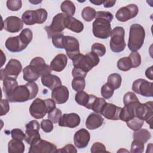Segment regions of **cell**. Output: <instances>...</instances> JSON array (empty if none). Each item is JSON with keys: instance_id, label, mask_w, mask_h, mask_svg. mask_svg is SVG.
<instances>
[{"instance_id": "1", "label": "cell", "mask_w": 153, "mask_h": 153, "mask_svg": "<svg viewBox=\"0 0 153 153\" xmlns=\"http://www.w3.org/2000/svg\"><path fill=\"white\" fill-rule=\"evenodd\" d=\"M114 16L109 11H99L96 12L95 20L93 23V35L100 39H106L110 36L111 25Z\"/></svg>"}, {"instance_id": "2", "label": "cell", "mask_w": 153, "mask_h": 153, "mask_svg": "<svg viewBox=\"0 0 153 153\" xmlns=\"http://www.w3.org/2000/svg\"><path fill=\"white\" fill-rule=\"evenodd\" d=\"M38 86L35 82H27L19 85L10 95L6 96L10 102H25L36 97L38 93Z\"/></svg>"}, {"instance_id": "3", "label": "cell", "mask_w": 153, "mask_h": 153, "mask_svg": "<svg viewBox=\"0 0 153 153\" xmlns=\"http://www.w3.org/2000/svg\"><path fill=\"white\" fill-rule=\"evenodd\" d=\"M32 38V31L29 28L24 29L19 35L8 38L5 41V47L12 53L22 51L27 47Z\"/></svg>"}, {"instance_id": "4", "label": "cell", "mask_w": 153, "mask_h": 153, "mask_svg": "<svg viewBox=\"0 0 153 153\" xmlns=\"http://www.w3.org/2000/svg\"><path fill=\"white\" fill-rule=\"evenodd\" d=\"M55 108L56 103L53 99L42 100L40 98H36L30 105L29 112L31 116L35 119H41L45 117L46 114Z\"/></svg>"}, {"instance_id": "5", "label": "cell", "mask_w": 153, "mask_h": 153, "mask_svg": "<svg viewBox=\"0 0 153 153\" xmlns=\"http://www.w3.org/2000/svg\"><path fill=\"white\" fill-rule=\"evenodd\" d=\"M72 60L74 68L81 69L88 73L99 64L100 59L97 54L91 51L85 55L79 53L74 57Z\"/></svg>"}, {"instance_id": "6", "label": "cell", "mask_w": 153, "mask_h": 153, "mask_svg": "<svg viewBox=\"0 0 153 153\" xmlns=\"http://www.w3.org/2000/svg\"><path fill=\"white\" fill-rule=\"evenodd\" d=\"M145 31L139 24H133L130 27L128 47L131 51H137L143 44Z\"/></svg>"}, {"instance_id": "7", "label": "cell", "mask_w": 153, "mask_h": 153, "mask_svg": "<svg viewBox=\"0 0 153 153\" xmlns=\"http://www.w3.org/2000/svg\"><path fill=\"white\" fill-rule=\"evenodd\" d=\"M124 35V29L121 26H117L111 30L109 46L113 52L120 53L125 49L126 44Z\"/></svg>"}, {"instance_id": "8", "label": "cell", "mask_w": 153, "mask_h": 153, "mask_svg": "<svg viewBox=\"0 0 153 153\" xmlns=\"http://www.w3.org/2000/svg\"><path fill=\"white\" fill-rule=\"evenodd\" d=\"M66 16L67 15L64 13H58L53 17L51 25L44 27L47 33L48 38H51L56 34L62 33V31L66 28L65 25V19Z\"/></svg>"}, {"instance_id": "9", "label": "cell", "mask_w": 153, "mask_h": 153, "mask_svg": "<svg viewBox=\"0 0 153 153\" xmlns=\"http://www.w3.org/2000/svg\"><path fill=\"white\" fill-rule=\"evenodd\" d=\"M56 151L57 147L54 144L41 138L33 140L29 149V153H54Z\"/></svg>"}, {"instance_id": "10", "label": "cell", "mask_w": 153, "mask_h": 153, "mask_svg": "<svg viewBox=\"0 0 153 153\" xmlns=\"http://www.w3.org/2000/svg\"><path fill=\"white\" fill-rule=\"evenodd\" d=\"M153 103L152 102H148L145 103L139 102L135 109V116L145 121L150 126L151 124L153 116Z\"/></svg>"}, {"instance_id": "11", "label": "cell", "mask_w": 153, "mask_h": 153, "mask_svg": "<svg viewBox=\"0 0 153 153\" xmlns=\"http://www.w3.org/2000/svg\"><path fill=\"white\" fill-rule=\"evenodd\" d=\"M22 70L20 62L17 59H11L9 60L4 69H1V80L11 77L16 79Z\"/></svg>"}, {"instance_id": "12", "label": "cell", "mask_w": 153, "mask_h": 153, "mask_svg": "<svg viewBox=\"0 0 153 153\" xmlns=\"http://www.w3.org/2000/svg\"><path fill=\"white\" fill-rule=\"evenodd\" d=\"M132 90L134 93L145 97H152L153 84L144 79L139 78L133 82Z\"/></svg>"}, {"instance_id": "13", "label": "cell", "mask_w": 153, "mask_h": 153, "mask_svg": "<svg viewBox=\"0 0 153 153\" xmlns=\"http://www.w3.org/2000/svg\"><path fill=\"white\" fill-rule=\"evenodd\" d=\"M139 9L135 4H128L120 8L116 13V19L121 22H125L135 17L138 14Z\"/></svg>"}, {"instance_id": "14", "label": "cell", "mask_w": 153, "mask_h": 153, "mask_svg": "<svg viewBox=\"0 0 153 153\" xmlns=\"http://www.w3.org/2000/svg\"><path fill=\"white\" fill-rule=\"evenodd\" d=\"M63 48L66 52L67 56L72 59L74 57L80 53L79 44L78 39L71 36H65Z\"/></svg>"}, {"instance_id": "15", "label": "cell", "mask_w": 153, "mask_h": 153, "mask_svg": "<svg viewBox=\"0 0 153 153\" xmlns=\"http://www.w3.org/2000/svg\"><path fill=\"white\" fill-rule=\"evenodd\" d=\"M39 124L36 120H32L26 124V138L25 140L30 144L33 140L41 138L39 133Z\"/></svg>"}, {"instance_id": "16", "label": "cell", "mask_w": 153, "mask_h": 153, "mask_svg": "<svg viewBox=\"0 0 153 153\" xmlns=\"http://www.w3.org/2000/svg\"><path fill=\"white\" fill-rule=\"evenodd\" d=\"M23 27V22L17 16H9L4 21L3 29L10 33H16Z\"/></svg>"}, {"instance_id": "17", "label": "cell", "mask_w": 153, "mask_h": 153, "mask_svg": "<svg viewBox=\"0 0 153 153\" xmlns=\"http://www.w3.org/2000/svg\"><path fill=\"white\" fill-rule=\"evenodd\" d=\"M90 139V134L88 131L85 128H81L76 131L74 136L75 146L79 149H83L87 146Z\"/></svg>"}, {"instance_id": "18", "label": "cell", "mask_w": 153, "mask_h": 153, "mask_svg": "<svg viewBox=\"0 0 153 153\" xmlns=\"http://www.w3.org/2000/svg\"><path fill=\"white\" fill-rule=\"evenodd\" d=\"M80 117L76 113L64 114L60 118L58 124L60 127L75 128L80 124Z\"/></svg>"}, {"instance_id": "19", "label": "cell", "mask_w": 153, "mask_h": 153, "mask_svg": "<svg viewBox=\"0 0 153 153\" xmlns=\"http://www.w3.org/2000/svg\"><path fill=\"white\" fill-rule=\"evenodd\" d=\"M121 109V107L106 102L100 114L108 120H118Z\"/></svg>"}, {"instance_id": "20", "label": "cell", "mask_w": 153, "mask_h": 153, "mask_svg": "<svg viewBox=\"0 0 153 153\" xmlns=\"http://www.w3.org/2000/svg\"><path fill=\"white\" fill-rule=\"evenodd\" d=\"M69 90L65 85H60L52 90L51 98L57 104L66 103L69 99Z\"/></svg>"}, {"instance_id": "21", "label": "cell", "mask_w": 153, "mask_h": 153, "mask_svg": "<svg viewBox=\"0 0 153 153\" xmlns=\"http://www.w3.org/2000/svg\"><path fill=\"white\" fill-rule=\"evenodd\" d=\"M29 65L35 68L40 76L51 74L50 66L46 64L44 59L41 57H36L32 59Z\"/></svg>"}, {"instance_id": "22", "label": "cell", "mask_w": 153, "mask_h": 153, "mask_svg": "<svg viewBox=\"0 0 153 153\" xmlns=\"http://www.w3.org/2000/svg\"><path fill=\"white\" fill-rule=\"evenodd\" d=\"M139 102V101H136L124 105V106L122 108L121 110L119 115V120L127 122V121L133 118L134 117H136L135 109Z\"/></svg>"}, {"instance_id": "23", "label": "cell", "mask_w": 153, "mask_h": 153, "mask_svg": "<svg viewBox=\"0 0 153 153\" xmlns=\"http://www.w3.org/2000/svg\"><path fill=\"white\" fill-rule=\"evenodd\" d=\"M67 56L64 54H59L51 60L50 66L51 70L60 72L65 68L67 65Z\"/></svg>"}, {"instance_id": "24", "label": "cell", "mask_w": 153, "mask_h": 153, "mask_svg": "<svg viewBox=\"0 0 153 153\" xmlns=\"http://www.w3.org/2000/svg\"><path fill=\"white\" fill-rule=\"evenodd\" d=\"M41 82L44 86L51 90L62 85V81L60 78L51 74L41 76Z\"/></svg>"}, {"instance_id": "25", "label": "cell", "mask_w": 153, "mask_h": 153, "mask_svg": "<svg viewBox=\"0 0 153 153\" xmlns=\"http://www.w3.org/2000/svg\"><path fill=\"white\" fill-rule=\"evenodd\" d=\"M103 118L98 113H91L85 121V126L89 130H95L100 127L103 123Z\"/></svg>"}, {"instance_id": "26", "label": "cell", "mask_w": 153, "mask_h": 153, "mask_svg": "<svg viewBox=\"0 0 153 153\" xmlns=\"http://www.w3.org/2000/svg\"><path fill=\"white\" fill-rule=\"evenodd\" d=\"M94 97L95 96L93 94H88L85 91H81L77 92L75 94V100L78 105L90 109V105Z\"/></svg>"}, {"instance_id": "27", "label": "cell", "mask_w": 153, "mask_h": 153, "mask_svg": "<svg viewBox=\"0 0 153 153\" xmlns=\"http://www.w3.org/2000/svg\"><path fill=\"white\" fill-rule=\"evenodd\" d=\"M65 25L66 28L76 33H80L84 29L83 23L72 16H67L66 17Z\"/></svg>"}, {"instance_id": "28", "label": "cell", "mask_w": 153, "mask_h": 153, "mask_svg": "<svg viewBox=\"0 0 153 153\" xmlns=\"http://www.w3.org/2000/svg\"><path fill=\"white\" fill-rule=\"evenodd\" d=\"M40 75L35 69L33 67L30 65L26 66L23 69V79L27 81L28 82H33L36 81Z\"/></svg>"}, {"instance_id": "29", "label": "cell", "mask_w": 153, "mask_h": 153, "mask_svg": "<svg viewBox=\"0 0 153 153\" xmlns=\"http://www.w3.org/2000/svg\"><path fill=\"white\" fill-rule=\"evenodd\" d=\"M18 82L14 78H6L3 80V91L5 97L10 95L17 87Z\"/></svg>"}, {"instance_id": "30", "label": "cell", "mask_w": 153, "mask_h": 153, "mask_svg": "<svg viewBox=\"0 0 153 153\" xmlns=\"http://www.w3.org/2000/svg\"><path fill=\"white\" fill-rule=\"evenodd\" d=\"M25 146L23 142L17 139H11L8 143V152L9 153H23Z\"/></svg>"}, {"instance_id": "31", "label": "cell", "mask_w": 153, "mask_h": 153, "mask_svg": "<svg viewBox=\"0 0 153 153\" xmlns=\"http://www.w3.org/2000/svg\"><path fill=\"white\" fill-rule=\"evenodd\" d=\"M151 137V134L150 132L145 128H140L137 131H134L133 133V139H137L142 141L144 143H146L148 140Z\"/></svg>"}, {"instance_id": "32", "label": "cell", "mask_w": 153, "mask_h": 153, "mask_svg": "<svg viewBox=\"0 0 153 153\" xmlns=\"http://www.w3.org/2000/svg\"><path fill=\"white\" fill-rule=\"evenodd\" d=\"M62 11L67 16H72L75 13V6L73 2L71 1H64L60 5Z\"/></svg>"}, {"instance_id": "33", "label": "cell", "mask_w": 153, "mask_h": 153, "mask_svg": "<svg viewBox=\"0 0 153 153\" xmlns=\"http://www.w3.org/2000/svg\"><path fill=\"white\" fill-rule=\"evenodd\" d=\"M48 17L47 11L44 8H39L33 10V17L35 23L42 24L44 23Z\"/></svg>"}, {"instance_id": "34", "label": "cell", "mask_w": 153, "mask_h": 153, "mask_svg": "<svg viewBox=\"0 0 153 153\" xmlns=\"http://www.w3.org/2000/svg\"><path fill=\"white\" fill-rule=\"evenodd\" d=\"M121 81V76L119 74L113 73L108 76L107 82L112 86L114 90H117L120 87Z\"/></svg>"}, {"instance_id": "35", "label": "cell", "mask_w": 153, "mask_h": 153, "mask_svg": "<svg viewBox=\"0 0 153 153\" xmlns=\"http://www.w3.org/2000/svg\"><path fill=\"white\" fill-rule=\"evenodd\" d=\"M127 126L131 130L136 131L142 128L144 124V121L139 118L137 117H134L131 120L126 122Z\"/></svg>"}, {"instance_id": "36", "label": "cell", "mask_w": 153, "mask_h": 153, "mask_svg": "<svg viewBox=\"0 0 153 153\" xmlns=\"http://www.w3.org/2000/svg\"><path fill=\"white\" fill-rule=\"evenodd\" d=\"M117 68L122 71H128L133 68L130 58L128 57H124L120 59L117 62Z\"/></svg>"}, {"instance_id": "37", "label": "cell", "mask_w": 153, "mask_h": 153, "mask_svg": "<svg viewBox=\"0 0 153 153\" xmlns=\"http://www.w3.org/2000/svg\"><path fill=\"white\" fill-rule=\"evenodd\" d=\"M96 15V10L91 7H86L83 8L81 16L82 19L86 22H91L93 20Z\"/></svg>"}, {"instance_id": "38", "label": "cell", "mask_w": 153, "mask_h": 153, "mask_svg": "<svg viewBox=\"0 0 153 153\" xmlns=\"http://www.w3.org/2000/svg\"><path fill=\"white\" fill-rule=\"evenodd\" d=\"M106 103V102L104 98L96 97L91 105L90 109L93 110L96 113H100Z\"/></svg>"}, {"instance_id": "39", "label": "cell", "mask_w": 153, "mask_h": 153, "mask_svg": "<svg viewBox=\"0 0 153 153\" xmlns=\"http://www.w3.org/2000/svg\"><path fill=\"white\" fill-rule=\"evenodd\" d=\"M85 86V82L84 78L82 77H75L74 78L72 81V88L78 92L83 91Z\"/></svg>"}, {"instance_id": "40", "label": "cell", "mask_w": 153, "mask_h": 153, "mask_svg": "<svg viewBox=\"0 0 153 153\" xmlns=\"http://www.w3.org/2000/svg\"><path fill=\"white\" fill-rule=\"evenodd\" d=\"M22 20L26 25H33L35 24L33 17V10L25 11L22 16Z\"/></svg>"}, {"instance_id": "41", "label": "cell", "mask_w": 153, "mask_h": 153, "mask_svg": "<svg viewBox=\"0 0 153 153\" xmlns=\"http://www.w3.org/2000/svg\"><path fill=\"white\" fill-rule=\"evenodd\" d=\"M144 151V143L137 139H133L131 145L130 152L142 153Z\"/></svg>"}, {"instance_id": "42", "label": "cell", "mask_w": 153, "mask_h": 153, "mask_svg": "<svg viewBox=\"0 0 153 153\" xmlns=\"http://www.w3.org/2000/svg\"><path fill=\"white\" fill-rule=\"evenodd\" d=\"M114 92V89L108 82L103 85L101 88V95L105 99H110Z\"/></svg>"}, {"instance_id": "43", "label": "cell", "mask_w": 153, "mask_h": 153, "mask_svg": "<svg viewBox=\"0 0 153 153\" xmlns=\"http://www.w3.org/2000/svg\"><path fill=\"white\" fill-rule=\"evenodd\" d=\"M62 116V111L59 108H56L49 113H48V119H49L54 124L59 123Z\"/></svg>"}, {"instance_id": "44", "label": "cell", "mask_w": 153, "mask_h": 153, "mask_svg": "<svg viewBox=\"0 0 153 153\" xmlns=\"http://www.w3.org/2000/svg\"><path fill=\"white\" fill-rule=\"evenodd\" d=\"M106 47L102 44L95 42L91 46V51L99 57L103 56L106 53Z\"/></svg>"}, {"instance_id": "45", "label": "cell", "mask_w": 153, "mask_h": 153, "mask_svg": "<svg viewBox=\"0 0 153 153\" xmlns=\"http://www.w3.org/2000/svg\"><path fill=\"white\" fill-rule=\"evenodd\" d=\"M65 35L62 33L59 34H56L51 38V41L53 45L60 49L63 48V41Z\"/></svg>"}, {"instance_id": "46", "label": "cell", "mask_w": 153, "mask_h": 153, "mask_svg": "<svg viewBox=\"0 0 153 153\" xmlns=\"http://www.w3.org/2000/svg\"><path fill=\"white\" fill-rule=\"evenodd\" d=\"M128 57L130 58L132 68H136L139 67L141 64V56L137 51H131Z\"/></svg>"}, {"instance_id": "47", "label": "cell", "mask_w": 153, "mask_h": 153, "mask_svg": "<svg viewBox=\"0 0 153 153\" xmlns=\"http://www.w3.org/2000/svg\"><path fill=\"white\" fill-rule=\"evenodd\" d=\"M22 6V2L20 0H8L7 1V8L12 11L19 10Z\"/></svg>"}, {"instance_id": "48", "label": "cell", "mask_w": 153, "mask_h": 153, "mask_svg": "<svg viewBox=\"0 0 153 153\" xmlns=\"http://www.w3.org/2000/svg\"><path fill=\"white\" fill-rule=\"evenodd\" d=\"M136 101H139V99L133 92L128 91L126 93L123 97V103L124 105Z\"/></svg>"}, {"instance_id": "49", "label": "cell", "mask_w": 153, "mask_h": 153, "mask_svg": "<svg viewBox=\"0 0 153 153\" xmlns=\"http://www.w3.org/2000/svg\"><path fill=\"white\" fill-rule=\"evenodd\" d=\"M11 135L13 139L20 140H23L26 138V134L20 128H14L11 131Z\"/></svg>"}, {"instance_id": "50", "label": "cell", "mask_w": 153, "mask_h": 153, "mask_svg": "<svg viewBox=\"0 0 153 153\" xmlns=\"http://www.w3.org/2000/svg\"><path fill=\"white\" fill-rule=\"evenodd\" d=\"M90 151L91 153L108 152L106 150L105 146L102 143L99 142H96L93 144V145L91 147Z\"/></svg>"}, {"instance_id": "51", "label": "cell", "mask_w": 153, "mask_h": 153, "mask_svg": "<svg viewBox=\"0 0 153 153\" xmlns=\"http://www.w3.org/2000/svg\"><path fill=\"white\" fill-rule=\"evenodd\" d=\"M41 127L42 130L45 133L51 132L54 128L53 123L48 120H43L41 123Z\"/></svg>"}, {"instance_id": "52", "label": "cell", "mask_w": 153, "mask_h": 153, "mask_svg": "<svg viewBox=\"0 0 153 153\" xmlns=\"http://www.w3.org/2000/svg\"><path fill=\"white\" fill-rule=\"evenodd\" d=\"M56 152H70V153H76L77 152V149L72 144H68L65 145L62 148L57 149Z\"/></svg>"}, {"instance_id": "53", "label": "cell", "mask_w": 153, "mask_h": 153, "mask_svg": "<svg viewBox=\"0 0 153 153\" xmlns=\"http://www.w3.org/2000/svg\"><path fill=\"white\" fill-rule=\"evenodd\" d=\"M8 100L7 99H1V116H3L7 114L10 110V105L8 103Z\"/></svg>"}, {"instance_id": "54", "label": "cell", "mask_w": 153, "mask_h": 153, "mask_svg": "<svg viewBox=\"0 0 153 153\" xmlns=\"http://www.w3.org/2000/svg\"><path fill=\"white\" fill-rule=\"evenodd\" d=\"M87 74V72L82 71L81 69L76 68H74L72 71V75L74 78H75V77L85 78Z\"/></svg>"}, {"instance_id": "55", "label": "cell", "mask_w": 153, "mask_h": 153, "mask_svg": "<svg viewBox=\"0 0 153 153\" xmlns=\"http://www.w3.org/2000/svg\"><path fill=\"white\" fill-rule=\"evenodd\" d=\"M153 72H152V66L148 68L145 71V75L146 76L149 78L151 80H152L153 79Z\"/></svg>"}, {"instance_id": "56", "label": "cell", "mask_w": 153, "mask_h": 153, "mask_svg": "<svg viewBox=\"0 0 153 153\" xmlns=\"http://www.w3.org/2000/svg\"><path fill=\"white\" fill-rule=\"evenodd\" d=\"M116 2V1H103V4L105 8H110L113 7Z\"/></svg>"}, {"instance_id": "57", "label": "cell", "mask_w": 153, "mask_h": 153, "mask_svg": "<svg viewBox=\"0 0 153 153\" xmlns=\"http://www.w3.org/2000/svg\"><path fill=\"white\" fill-rule=\"evenodd\" d=\"M90 2L91 3H93L96 5H100V4H103V1H91V0H90Z\"/></svg>"}, {"instance_id": "58", "label": "cell", "mask_w": 153, "mask_h": 153, "mask_svg": "<svg viewBox=\"0 0 153 153\" xmlns=\"http://www.w3.org/2000/svg\"><path fill=\"white\" fill-rule=\"evenodd\" d=\"M124 152H125V151H126V152H128L127 150H125V149L124 150L123 148H121L120 150H118L117 152H124Z\"/></svg>"}]
</instances>
